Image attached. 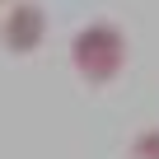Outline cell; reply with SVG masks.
<instances>
[{
    "label": "cell",
    "instance_id": "obj_1",
    "mask_svg": "<svg viewBox=\"0 0 159 159\" xmlns=\"http://www.w3.org/2000/svg\"><path fill=\"white\" fill-rule=\"evenodd\" d=\"M126 52H131V42H126L122 24H112V19H89L70 38V66L89 89H108L112 84L126 70Z\"/></svg>",
    "mask_w": 159,
    "mask_h": 159
},
{
    "label": "cell",
    "instance_id": "obj_2",
    "mask_svg": "<svg viewBox=\"0 0 159 159\" xmlns=\"http://www.w3.org/2000/svg\"><path fill=\"white\" fill-rule=\"evenodd\" d=\"M42 42H47V10L38 0H14L0 14V47L14 56H33Z\"/></svg>",
    "mask_w": 159,
    "mask_h": 159
},
{
    "label": "cell",
    "instance_id": "obj_3",
    "mask_svg": "<svg viewBox=\"0 0 159 159\" xmlns=\"http://www.w3.org/2000/svg\"><path fill=\"white\" fill-rule=\"evenodd\" d=\"M126 154H131V159H159V126H140V131L131 136Z\"/></svg>",
    "mask_w": 159,
    "mask_h": 159
},
{
    "label": "cell",
    "instance_id": "obj_4",
    "mask_svg": "<svg viewBox=\"0 0 159 159\" xmlns=\"http://www.w3.org/2000/svg\"><path fill=\"white\" fill-rule=\"evenodd\" d=\"M0 5H5V10H10V0H0Z\"/></svg>",
    "mask_w": 159,
    "mask_h": 159
}]
</instances>
